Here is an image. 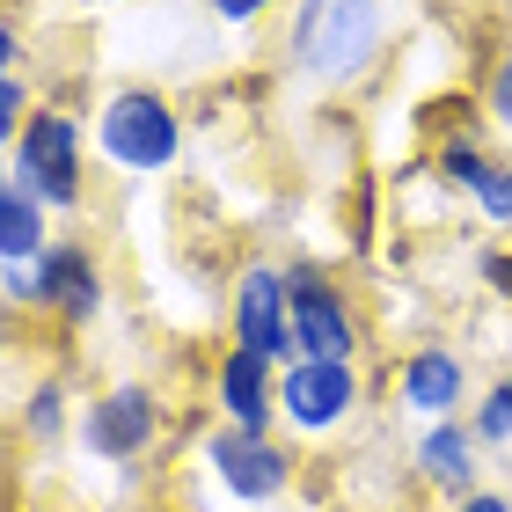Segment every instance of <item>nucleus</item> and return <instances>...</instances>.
Returning <instances> with one entry per match:
<instances>
[{"instance_id":"f257e3e1","label":"nucleus","mask_w":512,"mask_h":512,"mask_svg":"<svg viewBox=\"0 0 512 512\" xmlns=\"http://www.w3.org/2000/svg\"><path fill=\"white\" fill-rule=\"evenodd\" d=\"M381 52V0H300L293 59L315 81H359Z\"/></svg>"},{"instance_id":"f03ea898","label":"nucleus","mask_w":512,"mask_h":512,"mask_svg":"<svg viewBox=\"0 0 512 512\" xmlns=\"http://www.w3.org/2000/svg\"><path fill=\"white\" fill-rule=\"evenodd\" d=\"M15 183L37 205H74L81 198V125L66 110H30L15 139Z\"/></svg>"},{"instance_id":"7ed1b4c3","label":"nucleus","mask_w":512,"mask_h":512,"mask_svg":"<svg viewBox=\"0 0 512 512\" xmlns=\"http://www.w3.org/2000/svg\"><path fill=\"white\" fill-rule=\"evenodd\" d=\"M96 139H103V154L118 161V169H169L183 125H176V110L161 103L154 88H125V96H110Z\"/></svg>"},{"instance_id":"20e7f679","label":"nucleus","mask_w":512,"mask_h":512,"mask_svg":"<svg viewBox=\"0 0 512 512\" xmlns=\"http://www.w3.org/2000/svg\"><path fill=\"white\" fill-rule=\"evenodd\" d=\"M286 293H293V352L300 359H352V308L344 293L322 278L315 264H293L286 271Z\"/></svg>"},{"instance_id":"39448f33","label":"nucleus","mask_w":512,"mask_h":512,"mask_svg":"<svg viewBox=\"0 0 512 512\" xmlns=\"http://www.w3.org/2000/svg\"><path fill=\"white\" fill-rule=\"evenodd\" d=\"M359 395V374L352 359H293L286 381H278V410L293 417L300 432H330Z\"/></svg>"},{"instance_id":"423d86ee","label":"nucleus","mask_w":512,"mask_h":512,"mask_svg":"<svg viewBox=\"0 0 512 512\" xmlns=\"http://www.w3.org/2000/svg\"><path fill=\"white\" fill-rule=\"evenodd\" d=\"M235 344L256 352V359L293 352V293H286V271H242V286H235Z\"/></svg>"},{"instance_id":"0eeeda50","label":"nucleus","mask_w":512,"mask_h":512,"mask_svg":"<svg viewBox=\"0 0 512 512\" xmlns=\"http://www.w3.org/2000/svg\"><path fill=\"white\" fill-rule=\"evenodd\" d=\"M154 425H161V410H154V395L147 388H110L96 410H88V447H96L103 461H132L139 447L154 439Z\"/></svg>"},{"instance_id":"6e6552de","label":"nucleus","mask_w":512,"mask_h":512,"mask_svg":"<svg viewBox=\"0 0 512 512\" xmlns=\"http://www.w3.org/2000/svg\"><path fill=\"white\" fill-rule=\"evenodd\" d=\"M213 469L235 498H278L286 491V454L271 439H249V432H220L213 439Z\"/></svg>"},{"instance_id":"1a4fd4ad","label":"nucleus","mask_w":512,"mask_h":512,"mask_svg":"<svg viewBox=\"0 0 512 512\" xmlns=\"http://www.w3.org/2000/svg\"><path fill=\"white\" fill-rule=\"evenodd\" d=\"M37 300H44V308H59L66 322H88V315H96L103 286H96L88 249H44V256H37Z\"/></svg>"},{"instance_id":"9d476101","label":"nucleus","mask_w":512,"mask_h":512,"mask_svg":"<svg viewBox=\"0 0 512 512\" xmlns=\"http://www.w3.org/2000/svg\"><path fill=\"white\" fill-rule=\"evenodd\" d=\"M271 359H256V352H227L220 359V403H227V417H235V432H249V439H264V425H271Z\"/></svg>"},{"instance_id":"9b49d317","label":"nucleus","mask_w":512,"mask_h":512,"mask_svg":"<svg viewBox=\"0 0 512 512\" xmlns=\"http://www.w3.org/2000/svg\"><path fill=\"white\" fill-rule=\"evenodd\" d=\"M44 249H52L44 242V205L22 183H8L0 191V264H37Z\"/></svg>"},{"instance_id":"f8f14e48","label":"nucleus","mask_w":512,"mask_h":512,"mask_svg":"<svg viewBox=\"0 0 512 512\" xmlns=\"http://www.w3.org/2000/svg\"><path fill=\"white\" fill-rule=\"evenodd\" d=\"M417 469H425L432 483H447V491H469L476 483V439L461 425H432L425 447H417Z\"/></svg>"},{"instance_id":"ddd939ff","label":"nucleus","mask_w":512,"mask_h":512,"mask_svg":"<svg viewBox=\"0 0 512 512\" xmlns=\"http://www.w3.org/2000/svg\"><path fill=\"white\" fill-rule=\"evenodd\" d=\"M403 395L417 410H454V395H461V359L454 352H417L410 366H403Z\"/></svg>"},{"instance_id":"4468645a","label":"nucleus","mask_w":512,"mask_h":512,"mask_svg":"<svg viewBox=\"0 0 512 512\" xmlns=\"http://www.w3.org/2000/svg\"><path fill=\"white\" fill-rule=\"evenodd\" d=\"M439 176H447L454 191H476V198H483V183H491L498 169H491L476 147H447V154H439Z\"/></svg>"},{"instance_id":"2eb2a0df","label":"nucleus","mask_w":512,"mask_h":512,"mask_svg":"<svg viewBox=\"0 0 512 512\" xmlns=\"http://www.w3.org/2000/svg\"><path fill=\"white\" fill-rule=\"evenodd\" d=\"M476 432H483V439H512V381H498L491 395H483V410H476Z\"/></svg>"},{"instance_id":"dca6fc26","label":"nucleus","mask_w":512,"mask_h":512,"mask_svg":"<svg viewBox=\"0 0 512 512\" xmlns=\"http://www.w3.org/2000/svg\"><path fill=\"white\" fill-rule=\"evenodd\" d=\"M22 125H30V96L15 74H0V139H22Z\"/></svg>"},{"instance_id":"f3484780","label":"nucleus","mask_w":512,"mask_h":512,"mask_svg":"<svg viewBox=\"0 0 512 512\" xmlns=\"http://www.w3.org/2000/svg\"><path fill=\"white\" fill-rule=\"evenodd\" d=\"M59 410H66V388H59V381H44V388L30 395V432H37V439H52V432H59Z\"/></svg>"},{"instance_id":"a211bd4d","label":"nucleus","mask_w":512,"mask_h":512,"mask_svg":"<svg viewBox=\"0 0 512 512\" xmlns=\"http://www.w3.org/2000/svg\"><path fill=\"white\" fill-rule=\"evenodd\" d=\"M476 205H483L491 220H512V169H498L491 183H483V198H476Z\"/></svg>"},{"instance_id":"6ab92c4d","label":"nucleus","mask_w":512,"mask_h":512,"mask_svg":"<svg viewBox=\"0 0 512 512\" xmlns=\"http://www.w3.org/2000/svg\"><path fill=\"white\" fill-rule=\"evenodd\" d=\"M491 110H498V125H512V59L498 66V88H491Z\"/></svg>"},{"instance_id":"aec40b11","label":"nucleus","mask_w":512,"mask_h":512,"mask_svg":"<svg viewBox=\"0 0 512 512\" xmlns=\"http://www.w3.org/2000/svg\"><path fill=\"white\" fill-rule=\"evenodd\" d=\"M271 0H213V15H227V22H256Z\"/></svg>"},{"instance_id":"412c9836","label":"nucleus","mask_w":512,"mask_h":512,"mask_svg":"<svg viewBox=\"0 0 512 512\" xmlns=\"http://www.w3.org/2000/svg\"><path fill=\"white\" fill-rule=\"evenodd\" d=\"M8 293L15 300H37V264H8Z\"/></svg>"},{"instance_id":"4be33fe9","label":"nucleus","mask_w":512,"mask_h":512,"mask_svg":"<svg viewBox=\"0 0 512 512\" xmlns=\"http://www.w3.org/2000/svg\"><path fill=\"white\" fill-rule=\"evenodd\" d=\"M483 278H491V286L512 300V256H483Z\"/></svg>"},{"instance_id":"5701e85b","label":"nucleus","mask_w":512,"mask_h":512,"mask_svg":"<svg viewBox=\"0 0 512 512\" xmlns=\"http://www.w3.org/2000/svg\"><path fill=\"white\" fill-rule=\"evenodd\" d=\"M15 66H22V37L0 22V74H15Z\"/></svg>"},{"instance_id":"b1692460","label":"nucleus","mask_w":512,"mask_h":512,"mask_svg":"<svg viewBox=\"0 0 512 512\" xmlns=\"http://www.w3.org/2000/svg\"><path fill=\"white\" fill-rule=\"evenodd\" d=\"M461 512H512V505H505V498H491V491H476V498L461 505Z\"/></svg>"},{"instance_id":"393cba45","label":"nucleus","mask_w":512,"mask_h":512,"mask_svg":"<svg viewBox=\"0 0 512 512\" xmlns=\"http://www.w3.org/2000/svg\"><path fill=\"white\" fill-rule=\"evenodd\" d=\"M0 191H8V169H0Z\"/></svg>"}]
</instances>
